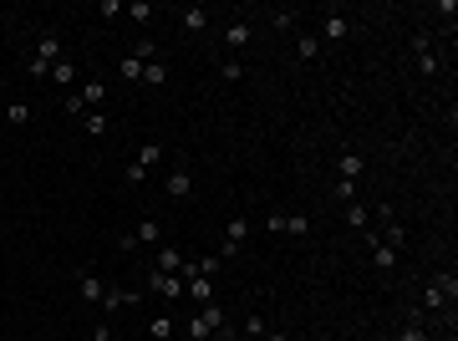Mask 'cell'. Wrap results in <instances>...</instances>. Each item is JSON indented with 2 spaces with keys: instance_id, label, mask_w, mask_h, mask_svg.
<instances>
[{
  "instance_id": "1",
  "label": "cell",
  "mask_w": 458,
  "mask_h": 341,
  "mask_svg": "<svg viewBox=\"0 0 458 341\" xmlns=\"http://www.w3.org/2000/svg\"><path fill=\"white\" fill-rule=\"evenodd\" d=\"M183 331H189V341H209V336H229V321H225V306H219V300H209V306H199L189 316V326H183Z\"/></svg>"
},
{
  "instance_id": "2",
  "label": "cell",
  "mask_w": 458,
  "mask_h": 341,
  "mask_svg": "<svg viewBox=\"0 0 458 341\" xmlns=\"http://www.w3.org/2000/svg\"><path fill=\"white\" fill-rule=\"evenodd\" d=\"M56 61H61V36H41V46H36V56H31V76H46Z\"/></svg>"
},
{
  "instance_id": "3",
  "label": "cell",
  "mask_w": 458,
  "mask_h": 341,
  "mask_svg": "<svg viewBox=\"0 0 458 341\" xmlns=\"http://www.w3.org/2000/svg\"><path fill=\"white\" fill-rule=\"evenodd\" d=\"M244 240H250V219H229V229H225V250H219V260H234Z\"/></svg>"
},
{
  "instance_id": "4",
  "label": "cell",
  "mask_w": 458,
  "mask_h": 341,
  "mask_svg": "<svg viewBox=\"0 0 458 341\" xmlns=\"http://www.w3.org/2000/svg\"><path fill=\"white\" fill-rule=\"evenodd\" d=\"M148 291H153V296H163V300H178V296H183V275H163V270H153V275H148Z\"/></svg>"
},
{
  "instance_id": "5",
  "label": "cell",
  "mask_w": 458,
  "mask_h": 341,
  "mask_svg": "<svg viewBox=\"0 0 458 341\" xmlns=\"http://www.w3.org/2000/svg\"><path fill=\"white\" fill-rule=\"evenodd\" d=\"M265 229H275V234H311V219L306 214H270Z\"/></svg>"
},
{
  "instance_id": "6",
  "label": "cell",
  "mask_w": 458,
  "mask_h": 341,
  "mask_svg": "<svg viewBox=\"0 0 458 341\" xmlns=\"http://www.w3.org/2000/svg\"><path fill=\"white\" fill-rule=\"evenodd\" d=\"M346 36H351V16H342V10H326L321 41H346Z\"/></svg>"
},
{
  "instance_id": "7",
  "label": "cell",
  "mask_w": 458,
  "mask_h": 341,
  "mask_svg": "<svg viewBox=\"0 0 458 341\" xmlns=\"http://www.w3.org/2000/svg\"><path fill=\"white\" fill-rule=\"evenodd\" d=\"M183 296H189V300H199V306L219 300V296H214V280H209V275H189V280H183Z\"/></svg>"
},
{
  "instance_id": "8",
  "label": "cell",
  "mask_w": 458,
  "mask_h": 341,
  "mask_svg": "<svg viewBox=\"0 0 458 341\" xmlns=\"http://www.w3.org/2000/svg\"><path fill=\"white\" fill-rule=\"evenodd\" d=\"M127 306H138V291H123V285H117V291L102 296V316H117V311H127Z\"/></svg>"
},
{
  "instance_id": "9",
  "label": "cell",
  "mask_w": 458,
  "mask_h": 341,
  "mask_svg": "<svg viewBox=\"0 0 458 341\" xmlns=\"http://www.w3.org/2000/svg\"><path fill=\"white\" fill-rule=\"evenodd\" d=\"M336 168H342V178H346V183H357V178L366 174V158H362V153H351V148H346L342 158H336Z\"/></svg>"
},
{
  "instance_id": "10",
  "label": "cell",
  "mask_w": 458,
  "mask_h": 341,
  "mask_svg": "<svg viewBox=\"0 0 458 341\" xmlns=\"http://www.w3.org/2000/svg\"><path fill=\"white\" fill-rule=\"evenodd\" d=\"M189 189H194V174L189 168H174L168 174V199H189Z\"/></svg>"
},
{
  "instance_id": "11",
  "label": "cell",
  "mask_w": 458,
  "mask_h": 341,
  "mask_svg": "<svg viewBox=\"0 0 458 341\" xmlns=\"http://www.w3.org/2000/svg\"><path fill=\"white\" fill-rule=\"evenodd\" d=\"M178 25H183V31H189V36H199L204 25H209V16H204V6H189V10H178Z\"/></svg>"
},
{
  "instance_id": "12",
  "label": "cell",
  "mask_w": 458,
  "mask_h": 341,
  "mask_svg": "<svg viewBox=\"0 0 458 341\" xmlns=\"http://www.w3.org/2000/svg\"><path fill=\"white\" fill-rule=\"evenodd\" d=\"M153 270H163V275H178V270H183V255L174 250V245H163V250H158V265H153Z\"/></svg>"
},
{
  "instance_id": "13",
  "label": "cell",
  "mask_w": 458,
  "mask_h": 341,
  "mask_svg": "<svg viewBox=\"0 0 458 341\" xmlns=\"http://www.w3.org/2000/svg\"><path fill=\"white\" fill-rule=\"evenodd\" d=\"M133 240H138V245H158V240H163V229H158V219H138V229H133Z\"/></svg>"
},
{
  "instance_id": "14",
  "label": "cell",
  "mask_w": 458,
  "mask_h": 341,
  "mask_svg": "<svg viewBox=\"0 0 458 341\" xmlns=\"http://www.w3.org/2000/svg\"><path fill=\"white\" fill-rule=\"evenodd\" d=\"M382 245H387V250H402V245H408V229H402L397 219H387V225H382Z\"/></svg>"
},
{
  "instance_id": "15",
  "label": "cell",
  "mask_w": 458,
  "mask_h": 341,
  "mask_svg": "<svg viewBox=\"0 0 458 341\" xmlns=\"http://www.w3.org/2000/svg\"><path fill=\"white\" fill-rule=\"evenodd\" d=\"M76 97H82V107H97V102H107V87H102L97 76H92V82H87L82 92H76Z\"/></svg>"
},
{
  "instance_id": "16",
  "label": "cell",
  "mask_w": 458,
  "mask_h": 341,
  "mask_svg": "<svg viewBox=\"0 0 458 341\" xmlns=\"http://www.w3.org/2000/svg\"><path fill=\"white\" fill-rule=\"evenodd\" d=\"M250 41V21H229L225 25V46H244Z\"/></svg>"
},
{
  "instance_id": "17",
  "label": "cell",
  "mask_w": 458,
  "mask_h": 341,
  "mask_svg": "<svg viewBox=\"0 0 458 341\" xmlns=\"http://www.w3.org/2000/svg\"><path fill=\"white\" fill-rule=\"evenodd\" d=\"M295 56H300V61H316V56H321V36H311V31H306V36L295 41Z\"/></svg>"
},
{
  "instance_id": "18",
  "label": "cell",
  "mask_w": 458,
  "mask_h": 341,
  "mask_svg": "<svg viewBox=\"0 0 458 341\" xmlns=\"http://www.w3.org/2000/svg\"><path fill=\"white\" fill-rule=\"evenodd\" d=\"M76 285H82V296H87V300H102V296H107V285H102L97 275H87V270L76 275Z\"/></svg>"
},
{
  "instance_id": "19",
  "label": "cell",
  "mask_w": 458,
  "mask_h": 341,
  "mask_svg": "<svg viewBox=\"0 0 458 341\" xmlns=\"http://www.w3.org/2000/svg\"><path fill=\"white\" fill-rule=\"evenodd\" d=\"M46 76H51V82H56V87H72V82H76V67H72L67 56H61V61H56V67H51Z\"/></svg>"
},
{
  "instance_id": "20",
  "label": "cell",
  "mask_w": 458,
  "mask_h": 341,
  "mask_svg": "<svg viewBox=\"0 0 458 341\" xmlns=\"http://www.w3.org/2000/svg\"><path fill=\"white\" fill-rule=\"evenodd\" d=\"M168 82V67L163 61H148V67H143V87H163Z\"/></svg>"
},
{
  "instance_id": "21",
  "label": "cell",
  "mask_w": 458,
  "mask_h": 341,
  "mask_svg": "<svg viewBox=\"0 0 458 341\" xmlns=\"http://www.w3.org/2000/svg\"><path fill=\"white\" fill-rule=\"evenodd\" d=\"M438 306H448V296H443V285L433 280V285L423 291V306H417V311H438Z\"/></svg>"
},
{
  "instance_id": "22",
  "label": "cell",
  "mask_w": 458,
  "mask_h": 341,
  "mask_svg": "<svg viewBox=\"0 0 458 341\" xmlns=\"http://www.w3.org/2000/svg\"><path fill=\"white\" fill-rule=\"evenodd\" d=\"M6 123H10V127H25V123H31V107H25V102H10V107H6Z\"/></svg>"
},
{
  "instance_id": "23",
  "label": "cell",
  "mask_w": 458,
  "mask_h": 341,
  "mask_svg": "<svg viewBox=\"0 0 458 341\" xmlns=\"http://www.w3.org/2000/svg\"><path fill=\"white\" fill-rule=\"evenodd\" d=\"M346 225H351V229H366V225H372V219H366V204H357V199L346 204Z\"/></svg>"
},
{
  "instance_id": "24",
  "label": "cell",
  "mask_w": 458,
  "mask_h": 341,
  "mask_svg": "<svg viewBox=\"0 0 458 341\" xmlns=\"http://www.w3.org/2000/svg\"><path fill=\"white\" fill-rule=\"evenodd\" d=\"M270 25H275V31H295V25H300V16H295V10H275V16H270Z\"/></svg>"
},
{
  "instance_id": "25",
  "label": "cell",
  "mask_w": 458,
  "mask_h": 341,
  "mask_svg": "<svg viewBox=\"0 0 458 341\" xmlns=\"http://www.w3.org/2000/svg\"><path fill=\"white\" fill-rule=\"evenodd\" d=\"M127 21L148 25V21H153V6H148V0H133V6H127Z\"/></svg>"
},
{
  "instance_id": "26",
  "label": "cell",
  "mask_w": 458,
  "mask_h": 341,
  "mask_svg": "<svg viewBox=\"0 0 458 341\" xmlns=\"http://www.w3.org/2000/svg\"><path fill=\"white\" fill-rule=\"evenodd\" d=\"M148 336L168 341V336H174V321H168V316H153V321H148Z\"/></svg>"
},
{
  "instance_id": "27",
  "label": "cell",
  "mask_w": 458,
  "mask_h": 341,
  "mask_svg": "<svg viewBox=\"0 0 458 341\" xmlns=\"http://www.w3.org/2000/svg\"><path fill=\"white\" fill-rule=\"evenodd\" d=\"M133 56L143 61V67H148V61H158V46H153V41H148V36H143V41L133 46Z\"/></svg>"
},
{
  "instance_id": "28",
  "label": "cell",
  "mask_w": 458,
  "mask_h": 341,
  "mask_svg": "<svg viewBox=\"0 0 458 341\" xmlns=\"http://www.w3.org/2000/svg\"><path fill=\"white\" fill-rule=\"evenodd\" d=\"M417 72H423V76H433V72H438V56H433V46H428V51H417Z\"/></svg>"
},
{
  "instance_id": "29",
  "label": "cell",
  "mask_w": 458,
  "mask_h": 341,
  "mask_svg": "<svg viewBox=\"0 0 458 341\" xmlns=\"http://www.w3.org/2000/svg\"><path fill=\"white\" fill-rule=\"evenodd\" d=\"M219 76H225V82H240V76H244V67H240V61H219Z\"/></svg>"
},
{
  "instance_id": "30",
  "label": "cell",
  "mask_w": 458,
  "mask_h": 341,
  "mask_svg": "<svg viewBox=\"0 0 458 341\" xmlns=\"http://www.w3.org/2000/svg\"><path fill=\"white\" fill-rule=\"evenodd\" d=\"M123 76H127V82H143V61L138 56H123Z\"/></svg>"
},
{
  "instance_id": "31",
  "label": "cell",
  "mask_w": 458,
  "mask_h": 341,
  "mask_svg": "<svg viewBox=\"0 0 458 341\" xmlns=\"http://www.w3.org/2000/svg\"><path fill=\"white\" fill-rule=\"evenodd\" d=\"M87 133L102 138V133H107V117H102V112H87Z\"/></svg>"
},
{
  "instance_id": "32",
  "label": "cell",
  "mask_w": 458,
  "mask_h": 341,
  "mask_svg": "<svg viewBox=\"0 0 458 341\" xmlns=\"http://www.w3.org/2000/svg\"><path fill=\"white\" fill-rule=\"evenodd\" d=\"M158 158H163V148H158V143H148V148L138 153V163H143V168H153V163H158Z\"/></svg>"
},
{
  "instance_id": "33",
  "label": "cell",
  "mask_w": 458,
  "mask_h": 341,
  "mask_svg": "<svg viewBox=\"0 0 458 341\" xmlns=\"http://www.w3.org/2000/svg\"><path fill=\"white\" fill-rule=\"evenodd\" d=\"M244 336H265V316H244Z\"/></svg>"
},
{
  "instance_id": "34",
  "label": "cell",
  "mask_w": 458,
  "mask_h": 341,
  "mask_svg": "<svg viewBox=\"0 0 458 341\" xmlns=\"http://www.w3.org/2000/svg\"><path fill=\"white\" fill-rule=\"evenodd\" d=\"M123 178H127V183H133V189H138V183H143V178H148V168H143V163H133V168H127V174H123Z\"/></svg>"
},
{
  "instance_id": "35",
  "label": "cell",
  "mask_w": 458,
  "mask_h": 341,
  "mask_svg": "<svg viewBox=\"0 0 458 341\" xmlns=\"http://www.w3.org/2000/svg\"><path fill=\"white\" fill-rule=\"evenodd\" d=\"M397 341H428V336H423V326H402V336H397Z\"/></svg>"
},
{
  "instance_id": "36",
  "label": "cell",
  "mask_w": 458,
  "mask_h": 341,
  "mask_svg": "<svg viewBox=\"0 0 458 341\" xmlns=\"http://www.w3.org/2000/svg\"><path fill=\"white\" fill-rule=\"evenodd\" d=\"M265 341H285V331H265Z\"/></svg>"
}]
</instances>
